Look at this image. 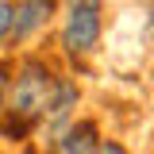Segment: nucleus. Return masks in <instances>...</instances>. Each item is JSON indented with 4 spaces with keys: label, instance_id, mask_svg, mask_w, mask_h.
<instances>
[{
    "label": "nucleus",
    "instance_id": "nucleus-6",
    "mask_svg": "<svg viewBox=\"0 0 154 154\" xmlns=\"http://www.w3.org/2000/svg\"><path fill=\"white\" fill-rule=\"evenodd\" d=\"M12 27H16V4L12 0H0V42L12 38Z\"/></svg>",
    "mask_w": 154,
    "mask_h": 154
},
{
    "label": "nucleus",
    "instance_id": "nucleus-1",
    "mask_svg": "<svg viewBox=\"0 0 154 154\" xmlns=\"http://www.w3.org/2000/svg\"><path fill=\"white\" fill-rule=\"evenodd\" d=\"M54 89H58V73L54 69L42 58H23L16 66L12 89H8V108H4L8 116L0 123V131L8 139H27V131L42 123Z\"/></svg>",
    "mask_w": 154,
    "mask_h": 154
},
{
    "label": "nucleus",
    "instance_id": "nucleus-5",
    "mask_svg": "<svg viewBox=\"0 0 154 154\" xmlns=\"http://www.w3.org/2000/svg\"><path fill=\"white\" fill-rule=\"evenodd\" d=\"M100 127L96 119H77L54 139V154H96L100 150Z\"/></svg>",
    "mask_w": 154,
    "mask_h": 154
},
{
    "label": "nucleus",
    "instance_id": "nucleus-7",
    "mask_svg": "<svg viewBox=\"0 0 154 154\" xmlns=\"http://www.w3.org/2000/svg\"><path fill=\"white\" fill-rule=\"evenodd\" d=\"M12 77H16V66L12 62H0V116L8 108V89H12Z\"/></svg>",
    "mask_w": 154,
    "mask_h": 154
},
{
    "label": "nucleus",
    "instance_id": "nucleus-3",
    "mask_svg": "<svg viewBox=\"0 0 154 154\" xmlns=\"http://www.w3.org/2000/svg\"><path fill=\"white\" fill-rule=\"evenodd\" d=\"M58 0H19L16 4V27H12V42H27L31 35H38L50 16H54Z\"/></svg>",
    "mask_w": 154,
    "mask_h": 154
},
{
    "label": "nucleus",
    "instance_id": "nucleus-2",
    "mask_svg": "<svg viewBox=\"0 0 154 154\" xmlns=\"http://www.w3.org/2000/svg\"><path fill=\"white\" fill-rule=\"evenodd\" d=\"M104 0H66L62 12V50L69 58H89L100 46Z\"/></svg>",
    "mask_w": 154,
    "mask_h": 154
},
{
    "label": "nucleus",
    "instance_id": "nucleus-4",
    "mask_svg": "<svg viewBox=\"0 0 154 154\" xmlns=\"http://www.w3.org/2000/svg\"><path fill=\"white\" fill-rule=\"evenodd\" d=\"M77 100H81V89H77L73 77H58V89L54 96H50V108H46V116H42V127H50V131H66L69 127V116H73Z\"/></svg>",
    "mask_w": 154,
    "mask_h": 154
},
{
    "label": "nucleus",
    "instance_id": "nucleus-8",
    "mask_svg": "<svg viewBox=\"0 0 154 154\" xmlns=\"http://www.w3.org/2000/svg\"><path fill=\"white\" fill-rule=\"evenodd\" d=\"M96 154H131V150H127V146H123L119 139H104V143H100V150H96Z\"/></svg>",
    "mask_w": 154,
    "mask_h": 154
}]
</instances>
